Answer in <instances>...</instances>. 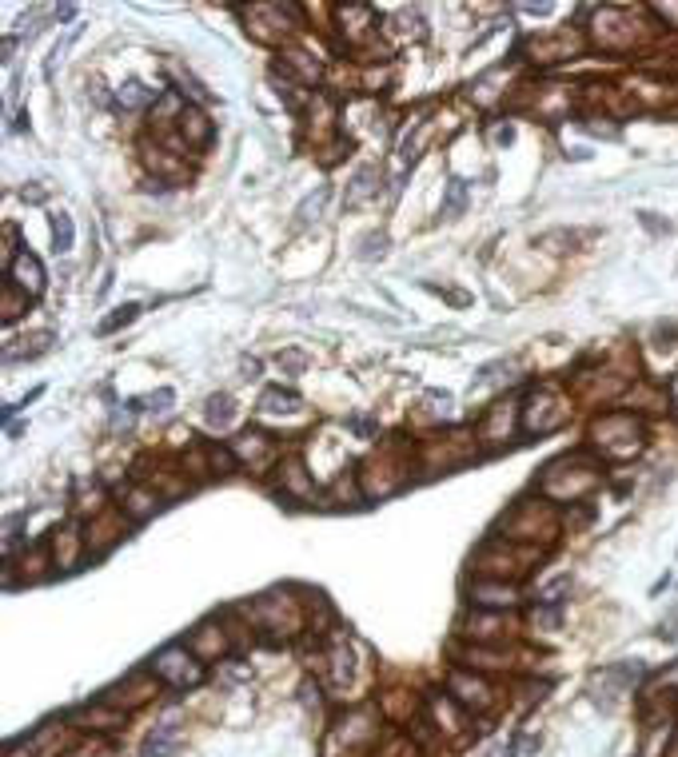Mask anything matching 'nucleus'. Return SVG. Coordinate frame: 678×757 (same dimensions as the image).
<instances>
[{
    "instance_id": "f257e3e1",
    "label": "nucleus",
    "mask_w": 678,
    "mask_h": 757,
    "mask_svg": "<svg viewBox=\"0 0 678 757\" xmlns=\"http://www.w3.org/2000/svg\"><path fill=\"white\" fill-rule=\"evenodd\" d=\"M598 483H603V462L590 459L587 451H574L550 462L547 475L539 478V491L555 502H574V498H587Z\"/></svg>"
},
{
    "instance_id": "f03ea898",
    "label": "nucleus",
    "mask_w": 678,
    "mask_h": 757,
    "mask_svg": "<svg viewBox=\"0 0 678 757\" xmlns=\"http://www.w3.org/2000/svg\"><path fill=\"white\" fill-rule=\"evenodd\" d=\"M539 558H542V550H534V546H518V542H510V538H491L475 558H471V566H475L479 582H515L518 574H526Z\"/></svg>"
},
{
    "instance_id": "7ed1b4c3",
    "label": "nucleus",
    "mask_w": 678,
    "mask_h": 757,
    "mask_svg": "<svg viewBox=\"0 0 678 757\" xmlns=\"http://www.w3.org/2000/svg\"><path fill=\"white\" fill-rule=\"evenodd\" d=\"M590 443L606 454V459H630V454L643 451L646 443V430L635 414H622V411H611L603 419L590 422Z\"/></svg>"
},
{
    "instance_id": "20e7f679",
    "label": "nucleus",
    "mask_w": 678,
    "mask_h": 757,
    "mask_svg": "<svg viewBox=\"0 0 678 757\" xmlns=\"http://www.w3.org/2000/svg\"><path fill=\"white\" fill-rule=\"evenodd\" d=\"M558 534V514L550 502H518L507 518H503V534L499 538L510 542H555Z\"/></svg>"
},
{
    "instance_id": "39448f33",
    "label": "nucleus",
    "mask_w": 678,
    "mask_h": 757,
    "mask_svg": "<svg viewBox=\"0 0 678 757\" xmlns=\"http://www.w3.org/2000/svg\"><path fill=\"white\" fill-rule=\"evenodd\" d=\"M252 618H255V630H271L268 642H287V637H295L303 630V606L287 594H263L255 598Z\"/></svg>"
},
{
    "instance_id": "423d86ee",
    "label": "nucleus",
    "mask_w": 678,
    "mask_h": 757,
    "mask_svg": "<svg viewBox=\"0 0 678 757\" xmlns=\"http://www.w3.org/2000/svg\"><path fill=\"white\" fill-rule=\"evenodd\" d=\"M148 669L164 685H172V690H196V685L207 677L204 661H199L188 645H164V650L148 661Z\"/></svg>"
},
{
    "instance_id": "0eeeda50",
    "label": "nucleus",
    "mask_w": 678,
    "mask_h": 757,
    "mask_svg": "<svg viewBox=\"0 0 678 757\" xmlns=\"http://www.w3.org/2000/svg\"><path fill=\"white\" fill-rule=\"evenodd\" d=\"M475 459V438L463 435V430H455V435H431L427 443L419 446V462L423 470H431V475H439V470H455L463 467V462Z\"/></svg>"
},
{
    "instance_id": "6e6552de",
    "label": "nucleus",
    "mask_w": 678,
    "mask_h": 757,
    "mask_svg": "<svg viewBox=\"0 0 678 757\" xmlns=\"http://www.w3.org/2000/svg\"><path fill=\"white\" fill-rule=\"evenodd\" d=\"M379 741V722H375L371 709H351V714H343L339 722L331 725V733H327V753H331L335 745H343L347 753H367V749Z\"/></svg>"
},
{
    "instance_id": "1a4fd4ad",
    "label": "nucleus",
    "mask_w": 678,
    "mask_h": 757,
    "mask_svg": "<svg viewBox=\"0 0 678 757\" xmlns=\"http://www.w3.org/2000/svg\"><path fill=\"white\" fill-rule=\"evenodd\" d=\"M566 414H571V406L563 403V398L555 395V390H534L531 398L523 403V411H518V430H539V435H547V430H558L566 422Z\"/></svg>"
},
{
    "instance_id": "9d476101",
    "label": "nucleus",
    "mask_w": 678,
    "mask_h": 757,
    "mask_svg": "<svg viewBox=\"0 0 678 757\" xmlns=\"http://www.w3.org/2000/svg\"><path fill=\"white\" fill-rule=\"evenodd\" d=\"M423 722H427L439 738H463L467 725H471V714L447 690H435V693L423 698Z\"/></svg>"
},
{
    "instance_id": "9b49d317",
    "label": "nucleus",
    "mask_w": 678,
    "mask_h": 757,
    "mask_svg": "<svg viewBox=\"0 0 678 757\" xmlns=\"http://www.w3.org/2000/svg\"><path fill=\"white\" fill-rule=\"evenodd\" d=\"M447 693H451L467 714H487V709L495 706L491 682H487L479 669H467V666H455L451 674H447Z\"/></svg>"
},
{
    "instance_id": "f8f14e48",
    "label": "nucleus",
    "mask_w": 678,
    "mask_h": 757,
    "mask_svg": "<svg viewBox=\"0 0 678 757\" xmlns=\"http://www.w3.org/2000/svg\"><path fill=\"white\" fill-rule=\"evenodd\" d=\"M643 677H646L643 661H614V666H603V669H595V674H590V693H595L598 701H606V706H611L619 693L635 690Z\"/></svg>"
},
{
    "instance_id": "ddd939ff",
    "label": "nucleus",
    "mask_w": 678,
    "mask_h": 757,
    "mask_svg": "<svg viewBox=\"0 0 678 757\" xmlns=\"http://www.w3.org/2000/svg\"><path fill=\"white\" fill-rule=\"evenodd\" d=\"M459 630L475 645H503L510 637V630H515V618L507 610H479L475 606V614H467L459 622Z\"/></svg>"
},
{
    "instance_id": "4468645a",
    "label": "nucleus",
    "mask_w": 678,
    "mask_h": 757,
    "mask_svg": "<svg viewBox=\"0 0 678 757\" xmlns=\"http://www.w3.org/2000/svg\"><path fill=\"white\" fill-rule=\"evenodd\" d=\"M156 693H160V677L152 674V669H136V674H128L120 685L104 690L100 701H108V706H116V709H124V714H128V709L148 706Z\"/></svg>"
},
{
    "instance_id": "2eb2a0df",
    "label": "nucleus",
    "mask_w": 678,
    "mask_h": 757,
    "mask_svg": "<svg viewBox=\"0 0 678 757\" xmlns=\"http://www.w3.org/2000/svg\"><path fill=\"white\" fill-rule=\"evenodd\" d=\"M124 530H128V514L120 506H108V510H100V514H92L88 534H84L88 554H104V550H112L120 538H124Z\"/></svg>"
},
{
    "instance_id": "dca6fc26",
    "label": "nucleus",
    "mask_w": 678,
    "mask_h": 757,
    "mask_svg": "<svg viewBox=\"0 0 678 757\" xmlns=\"http://www.w3.org/2000/svg\"><path fill=\"white\" fill-rule=\"evenodd\" d=\"M84 554H88V542H84V534H80L76 522H68V526L48 534V562H52L56 570H76Z\"/></svg>"
},
{
    "instance_id": "f3484780",
    "label": "nucleus",
    "mask_w": 678,
    "mask_h": 757,
    "mask_svg": "<svg viewBox=\"0 0 678 757\" xmlns=\"http://www.w3.org/2000/svg\"><path fill=\"white\" fill-rule=\"evenodd\" d=\"M188 650L196 653L199 661H223L231 650V634L223 630V622H204V626H196V634L188 637Z\"/></svg>"
},
{
    "instance_id": "a211bd4d",
    "label": "nucleus",
    "mask_w": 678,
    "mask_h": 757,
    "mask_svg": "<svg viewBox=\"0 0 678 757\" xmlns=\"http://www.w3.org/2000/svg\"><path fill=\"white\" fill-rule=\"evenodd\" d=\"M124 709L108 706V701H96V706H84L72 714V725H80V730H92V733H108V730H120L124 725Z\"/></svg>"
},
{
    "instance_id": "6ab92c4d",
    "label": "nucleus",
    "mask_w": 678,
    "mask_h": 757,
    "mask_svg": "<svg viewBox=\"0 0 678 757\" xmlns=\"http://www.w3.org/2000/svg\"><path fill=\"white\" fill-rule=\"evenodd\" d=\"M323 661H327V685H331V690H343V685L351 682V674H355V658H351L347 637H335V642L323 650Z\"/></svg>"
},
{
    "instance_id": "aec40b11",
    "label": "nucleus",
    "mask_w": 678,
    "mask_h": 757,
    "mask_svg": "<svg viewBox=\"0 0 678 757\" xmlns=\"http://www.w3.org/2000/svg\"><path fill=\"white\" fill-rule=\"evenodd\" d=\"M231 451H236L239 462H252L255 459V467H271V462H276V454H279V446L271 443V435L247 430V435H239L236 443H231Z\"/></svg>"
},
{
    "instance_id": "412c9836",
    "label": "nucleus",
    "mask_w": 678,
    "mask_h": 757,
    "mask_svg": "<svg viewBox=\"0 0 678 757\" xmlns=\"http://www.w3.org/2000/svg\"><path fill=\"white\" fill-rule=\"evenodd\" d=\"M455 666H467V669H507L510 666V653L503 645H459L455 650Z\"/></svg>"
},
{
    "instance_id": "4be33fe9",
    "label": "nucleus",
    "mask_w": 678,
    "mask_h": 757,
    "mask_svg": "<svg viewBox=\"0 0 678 757\" xmlns=\"http://www.w3.org/2000/svg\"><path fill=\"white\" fill-rule=\"evenodd\" d=\"M471 602H475L479 610H510L518 598H515V586H510V582H475Z\"/></svg>"
},
{
    "instance_id": "5701e85b",
    "label": "nucleus",
    "mask_w": 678,
    "mask_h": 757,
    "mask_svg": "<svg viewBox=\"0 0 678 757\" xmlns=\"http://www.w3.org/2000/svg\"><path fill=\"white\" fill-rule=\"evenodd\" d=\"M4 279H12V283L20 287L24 295H40V291H44V267H40V259H36V255H28V251H24L20 259H16L12 267L4 271Z\"/></svg>"
},
{
    "instance_id": "b1692460",
    "label": "nucleus",
    "mask_w": 678,
    "mask_h": 757,
    "mask_svg": "<svg viewBox=\"0 0 678 757\" xmlns=\"http://www.w3.org/2000/svg\"><path fill=\"white\" fill-rule=\"evenodd\" d=\"M160 498H164L160 491H144V483H136V486H128V491H120V502H116V506L124 510L128 518L144 522V518H148L152 510L160 506Z\"/></svg>"
},
{
    "instance_id": "393cba45",
    "label": "nucleus",
    "mask_w": 678,
    "mask_h": 757,
    "mask_svg": "<svg viewBox=\"0 0 678 757\" xmlns=\"http://www.w3.org/2000/svg\"><path fill=\"white\" fill-rule=\"evenodd\" d=\"M180 753V725L168 722V725H156V730L148 733V741H144L140 757H175Z\"/></svg>"
},
{
    "instance_id": "a878e982",
    "label": "nucleus",
    "mask_w": 678,
    "mask_h": 757,
    "mask_svg": "<svg viewBox=\"0 0 678 757\" xmlns=\"http://www.w3.org/2000/svg\"><path fill=\"white\" fill-rule=\"evenodd\" d=\"M180 132H183V140H188V148H207V143H212V120L188 104L183 116H180Z\"/></svg>"
},
{
    "instance_id": "bb28decb",
    "label": "nucleus",
    "mask_w": 678,
    "mask_h": 757,
    "mask_svg": "<svg viewBox=\"0 0 678 757\" xmlns=\"http://www.w3.org/2000/svg\"><path fill=\"white\" fill-rule=\"evenodd\" d=\"M279 470H284V494L287 498H311V494H316V483H311L308 467H303L300 459H287Z\"/></svg>"
},
{
    "instance_id": "cd10ccee",
    "label": "nucleus",
    "mask_w": 678,
    "mask_h": 757,
    "mask_svg": "<svg viewBox=\"0 0 678 757\" xmlns=\"http://www.w3.org/2000/svg\"><path fill=\"white\" fill-rule=\"evenodd\" d=\"M204 419H207V427L228 430L231 422H236V403H231V395H212V398H207Z\"/></svg>"
},
{
    "instance_id": "c85d7f7f",
    "label": "nucleus",
    "mask_w": 678,
    "mask_h": 757,
    "mask_svg": "<svg viewBox=\"0 0 678 757\" xmlns=\"http://www.w3.org/2000/svg\"><path fill=\"white\" fill-rule=\"evenodd\" d=\"M300 406H303V398L295 395V390L271 387V390H263L260 395V411H268V414H287V411H300Z\"/></svg>"
},
{
    "instance_id": "c756f323",
    "label": "nucleus",
    "mask_w": 678,
    "mask_h": 757,
    "mask_svg": "<svg viewBox=\"0 0 678 757\" xmlns=\"http://www.w3.org/2000/svg\"><path fill=\"white\" fill-rule=\"evenodd\" d=\"M156 100H160V92L156 88H144L140 80H128V84L116 92L120 108H144V104H156Z\"/></svg>"
},
{
    "instance_id": "7c9ffc66",
    "label": "nucleus",
    "mask_w": 678,
    "mask_h": 757,
    "mask_svg": "<svg viewBox=\"0 0 678 757\" xmlns=\"http://www.w3.org/2000/svg\"><path fill=\"white\" fill-rule=\"evenodd\" d=\"M375 180H379V172H375V167H363V172L355 175V188L347 191V199H343V204L355 207V204H363L367 196H375V191H379V183H375Z\"/></svg>"
},
{
    "instance_id": "2f4dec72",
    "label": "nucleus",
    "mask_w": 678,
    "mask_h": 757,
    "mask_svg": "<svg viewBox=\"0 0 678 757\" xmlns=\"http://www.w3.org/2000/svg\"><path fill=\"white\" fill-rule=\"evenodd\" d=\"M24 347H8L4 351V363H16V359H36V355H44L48 351V343H52V335H32V339H20Z\"/></svg>"
},
{
    "instance_id": "473e14b6",
    "label": "nucleus",
    "mask_w": 678,
    "mask_h": 757,
    "mask_svg": "<svg viewBox=\"0 0 678 757\" xmlns=\"http://www.w3.org/2000/svg\"><path fill=\"white\" fill-rule=\"evenodd\" d=\"M411 714H415V701L407 706L403 690H391L387 698H383V717H391V722H411Z\"/></svg>"
},
{
    "instance_id": "72a5a7b5",
    "label": "nucleus",
    "mask_w": 678,
    "mask_h": 757,
    "mask_svg": "<svg viewBox=\"0 0 678 757\" xmlns=\"http://www.w3.org/2000/svg\"><path fill=\"white\" fill-rule=\"evenodd\" d=\"M463 207H467V183L455 175L451 183H447V196H443V215L447 220H455V215H463Z\"/></svg>"
},
{
    "instance_id": "f704fd0d",
    "label": "nucleus",
    "mask_w": 678,
    "mask_h": 757,
    "mask_svg": "<svg viewBox=\"0 0 678 757\" xmlns=\"http://www.w3.org/2000/svg\"><path fill=\"white\" fill-rule=\"evenodd\" d=\"M28 299H32V295H24L20 287L12 283V279H4V307H0V311H4V323H12V319L20 315L24 307H28Z\"/></svg>"
},
{
    "instance_id": "c9c22d12",
    "label": "nucleus",
    "mask_w": 678,
    "mask_h": 757,
    "mask_svg": "<svg viewBox=\"0 0 678 757\" xmlns=\"http://www.w3.org/2000/svg\"><path fill=\"white\" fill-rule=\"evenodd\" d=\"M48 223H52V247L56 251H72V220L64 212H56V215H48Z\"/></svg>"
},
{
    "instance_id": "e433bc0d",
    "label": "nucleus",
    "mask_w": 678,
    "mask_h": 757,
    "mask_svg": "<svg viewBox=\"0 0 678 757\" xmlns=\"http://www.w3.org/2000/svg\"><path fill=\"white\" fill-rule=\"evenodd\" d=\"M563 594H571V574H558V578L550 582V586H542V590H539V602L555 610V606L563 602Z\"/></svg>"
},
{
    "instance_id": "4c0bfd02",
    "label": "nucleus",
    "mask_w": 678,
    "mask_h": 757,
    "mask_svg": "<svg viewBox=\"0 0 678 757\" xmlns=\"http://www.w3.org/2000/svg\"><path fill=\"white\" fill-rule=\"evenodd\" d=\"M136 315H140V303H124V307H120L116 315H108V319H104V323H100V335H112V331H116V327L132 323Z\"/></svg>"
},
{
    "instance_id": "58836bf2",
    "label": "nucleus",
    "mask_w": 678,
    "mask_h": 757,
    "mask_svg": "<svg viewBox=\"0 0 678 757\" xmlns=\"http://www.w3.org/2000/svg\"><path fill=\"white\" fill-rule=\"evenodd\" d=\"M172 403H175V395H172L168 387H160L156 395H148V411H168Z\"/></svg>"
},
{
    "instance_id": "ea45409f",
    "label": "nucleus",
    "mask_w": 678,
    "mask_h": 757,
    "mask_svg": "<svg viewBox=\"0 0 678 757\" xmlns=\"http://www.w3.org/2000/svg\"><path fill=\"white\" fill-rule=\"evenodd\" d=\"M323 199H327V188H319V191H316V196H311V199H308V204H303V207H300V215H303V220H311V212H316V215H319V207H323Z\"/></svg>"
},
{
    "instance_id": "a19ab883",
    "label": "nucleus",
    "mask_w": 678,
    "mask_h": 757,
    "mask_svg": "<svg viewBox=\"0 0 678 757\" xmlns=\"http://www.w3.org/2000/svg\"><path fill=\"white\" fill-rule=\"evenodd\" d=\"M347 427L355 430V435H363V438H371V435H375V422H371V419H351Z\"/></svg>"
},
{
    "instance_id": "79ce46f5",
    "label": "nucleus",
    "mask_w": 678,
    "mask_h": 757,
    "mask_svg": "<svg viewBox=\"0 0 678 757\" xmlns=\"http://www.w3.org/2000/svg\"><path fill=\"white\" fill-rule=\"evenodd\" d=\"M279 367H287V371H300V367H303V355L287 351V355H279Z\"/></svg>"
},
{
    "instance_id": "37998d69",
    "label": "nucleus",
    "mask_w": 678,
    "mask_h": 757,
    "mask_svg": "<svg viewBox=\"0 0 678 757\" xmlns=\"http://www.w3.org/2000/svg\"><path fill=\"white\" fill-rule=\"evenodd\" d=\"M659 682H662V685H666V690H678V661H674V666H670V669H666V674H662V677H659Z\"/></svg>"
},
{
    "instance_id": "c03bdc74",
    "label": "nucleus",
    "mask_w": 678,
    "mask_h": 757,
    "mask_svg": "<svg viewBox=\"0 0 678 757\" xmlns=\"http://www.w3.org/2000/svg\"><path fill=\"white\" fill-rule=\"evenodd\" d=\"M638 220H643V223H646V228H651V231H670V228H662V223L654 220V212H643V215H638Z\"/></svg>"
},
{
    "instance_id": "a18cd8bd",
    "label": "nucleus",
    "mask_w": 678,
    "mask_h": 757,
    "mask_svg": "<svg viewBox=\"0 0 678 757\" xmlns=\"http://www.w3.org/2000/svg\"><path fill=\"white\" fill-rule=\"evenodd\" d=\"M662 757H678V730L670 733V745H666V753H662Z\"/></svg>"
}]
</instances>
